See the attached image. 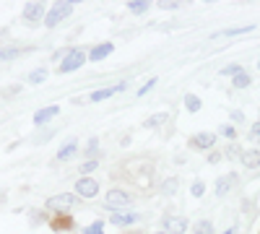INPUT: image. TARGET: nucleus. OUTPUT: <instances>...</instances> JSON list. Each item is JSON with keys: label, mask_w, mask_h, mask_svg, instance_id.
I'll use <instances>...</instances> for the list:
<instances>
[{"label": "nucleus", "mask_w": 260, "mask_h": 234, "mask_svg": "<svg viewBox=\"0 0 260 234\" xmlns=\"http://www.w3.org/2000/svg\"><path fill=\"white\" fill-rule=\"evenodd\" d=\"M96 148H99V141H96V138H91V141H89V146H86V154H89V156H96V154H99Z\"/></svg>", "instance_id": "nucleus-27"}, {"label": "nucleus", "mask_w": 260, "mask_h": 234, "mask_svg": "<svg viewBox=\"0 0 260 234\" xmlns=\"http://www.w3.org/2000/svg\"><path fill=\"white\" fill-rule=\"evenodd\" d=\"M154 86H156V78H151V81H146V86H143V89H138V94L143 96L146 91H151V89H154Z\"/></svg>", "instance_id": "nucleus-32"}, {"label": "nucleus", "mask_w": 260, "mask_h": 234, "mask_svg": "<svg viewBox=\"0 0 260 234\" xmlns=\"http://www.w3.org/2000/svg\"><path fill=\"white\" fill-rule=\"evenodd\" d=\"M156 234H167V231H156Z\"/></svg>", "instance_id": "nucleus-36"}, {"label": "nucleus", "mask_w": 260, "mask_h": 234, "mask_svg": "<svg viewBox=\"0 0 260 234\" xmlns=\"http://www.w3.org/2000/svg\"><path fill=\"white\" fill-rule=\"evenodd\" d=\"M245 86H250V76L247 73L234 76V89H245Z\"/></svg>", "instance_id": "nucleus-21"}, {"label": "nucleus", "mask_w": 260, "mask_h": 234, "mask_svg": "<svg viewBox=\"0 0 260 234\" xmlns=\"http://www.w3.org/2000/svg\"><path fill=\"white\" fill-rule=\"evenodd\" d=\"M73 203H76V198H73L71 193H57V195L47 198L45 208L50 211V214H65L68 208H73Z\"/></svg>", "instance_id": "nucleus-2"}, {"label": "nucleus", "mask_w": 260, "mask_h": 234, "mask_svg": "<svg viewBox=\"0 0 260 234\" xmlns=\"http://www.w3.org/2000/svg\"><path fill=\"white\" fill-rule=\"evenodd\" d=\"M133 203V195L127 193V190H120V187H115V190H110V193L104 195V206L110 208V211H117V208H125V206H130Z\"/></svg>", "instance_id": "nucleus-1"}, {"label": "nucleus", "mask_w": 260, "mask_h": 234, "mask_svg": "<svg viewBox=\"0 0 260 234\" xmlns=\"http://www.w3.org/2000/svg\"><path fill=\"white\" fill-rule=\"evenodd\" d=\"M257 68H260V62H257Z\"/></svg>", "instance_id": "nucleus-37"}, {"label": "nucleus", "mask_w": 260, "mask_h": 234, "mask_svg": "<svg viewBox=\"0 0 260 234\" xmlns=\"http://www.w3.org/2000/svg\"><path fill=\"white\" fill-rule=\"evenodd\" d=\"M185 107H187V112H198L201 110V99L195 96V94H187L185 96Z\"/></svg>", "instance_id": "nucleus-16"}, {"label": "nucleus", "mask_w": 260, "mask_h": 234, "mask_svg": "<svg viewBox=\"0 0 260 234\" xmlns=\"http://www.w3.org/2000/svg\"><path fill=\"white\" fill-rule=\"evenodd\" d=\"M130 13H146L148 11V3L146 0H130V3H125Z\"/></svg>", "instance_id": "nucleus-15"}, {"label": "nucleus", "mask_w": 260, "mask_h": 234, "mask_svg": "<svg viewBox=\"0 0 260 234\" xmlns=\"http://www.w3.org/2000/svg\"><path fill=\"white\" fill-rule=\"evenodd\" d=\"M71 224H73L71 219H55V221H52V229H68Z\"/></svg>", "instance_id": "nucleus-30"}, {"label": "nucleus", "mask_w": 260, "mask_h": 234, "mask_svg": "<svg viewBox=\"0 0 260 234\" xmlns=\"http://www.w3.org/2000/svg\"><path fill=\"white\" fill-rule=\"evenodd\" d=\"M240 159H242V164H245V166H260V151H257V148L242 151V154H240Z\"/></svg>", "instance_id": "nucleus-14"}, {"label": "nucleus", "mask_w": 260, "mask_h": 234, "mask_svg": "<svg viewBox=\"0 0 260 234\" xmlns=\"http://www.w3.org/2000/svg\"><path fill=\"white\" fill-rule=\"evenodd\" d=\"M83 62H86V52L76 47V50H71L68 55L62 57V62H60L57 71H60V73H73V71H78V68L83 65Z\"/></svg>", "instance_id": "nucleus-3"}, {"label": "nucleus", "mask_w": 260, "mask_h": 234, "mask_svg": "<svg viewBox=\"0 0 260 234\" xmlns=\"http://www.w3.org/2000/svg\"><path fill=\"white\" fill-rule=\"evenodd\" d=\"M76 193L81 195V198H94L96 193H99V182L94 180V177H81L78 182H76Z\"/></svg>", "instance_id": "nucleus-5"}, {"label": "nucleus", "mask_w": 260, "mask_h": 234, "mask_svg": "<svg viewBox=\"0 0 260 234\" xmlns=\"http://www.w3.org/2000/svg\"><path fill=\"white\" fill-rule=\"evenodd\" d=\"M255 26H240V29H226V31H221L219 37H237V34H247V31H252Z\"/></svg>", "instance_id": "nucleus-20"}, {"label": "nucleus", "mask_w": 260, "mask_h": 234, "mask_svg": "<svg viewBox=\"0 0 260 234\" xmlns=\"http://www.w3.org/2000/svg\"><path fill=\"white\" fill-rule=\"evenodd\" d=\"M71 13H73V3H55L52 11L45 16V26H50V29L57 26L60 21H62V18H68Z\"/></svg>", "instance_id": "nucleus-4"}, {"label": "nucleus", "mask_w": 260, "mask_h": 234, "mask_svg": "<svg viewBox=\"0 0 260 234\" xmlns=\"http://www.w3.org/2000/svg\"><path fill=\"white\" fill-rule=\"evenodd\" d=\"M237 182V177L234 175H226V177H219V182H216V195H226L229 190H232V185Z\"/></svg>", "instance_id": "nucleus-12"}, {"label": "nucleus", "mask_w": 260, "mask_h": 234, "mask_svg": "<svg viewBox=\"0 0 260 234\" xmlns=\"http://www.w3.org/2000/svg\"><path fill=\"white\" fill-rule=\"evenodd\" d=\"M24 21H29V24H37V21H42L45 18V6L42 3H26V8H24Z\"/></svg>", "instance_id": "nucleus-7"}, {"label": "nucleus", "mask_w": 260, "mask_h": 234, "mask_svg": "<svg viewBox=\"0 0 260 234\" xmlns=\"http://www.w3.org/2000/svg\"><path fill=\"white\" fill-rule=\"evenodd\" d=\"M161 8H169V11H175V8H180V3H161Z\"/></svg>", "instance_id": "nucleus-34"}, {"label": "nucleus", "mask_w": 260, "mask_h": 234, "mask_svg": "<svg viewBox=\"0 0 260 234\" xmlns=\"http://www.w3.org/2000/svg\"><path fill=\"white\" fill-rule=\"evenodd\" d=\"M112 94H117V91H115V89H99V91H94L89 99H91V102H104V99H110Z\"/></svg>", "instance_id": "nucleus-18"}, {"label": "nucleus", "mask_w": 260, "mask_h": 234, "mask_svg": "<svg viewBox=\"0 0 260 234\" xmlns=\"http://www.w3.org/2000/svg\"><path fill=\"white\" fill-rule=\"evenodd\" d=\"M45 78H47V71H45V68H42V71H34V73L29 76V81H31V83H42Z\"/></svg>", "instance_id": "nucleus-26"}, {"label": "nucleus", "mask_w": 260, "mask_h": 234, "mask_svg": "<svg viewBox=\"0 0 260 234\" xmlns=\"http://www.w3.org/2000/svg\"><path fill=\"white\" fill-rule=\"evenodd\" d=\"M221 73H224V76H240V73H242V65H237V62H232V65L221 68Z\"/></svg>", "instance_id": "nucleus-25"}, {"label": "nucleus", "mask_w": 260, "mask_h": 234, "mask_svg": "<svg viewBox=\"0 0 260 234\" xmlns=\"http://www.w3.org/2000/svg\"><path fill=\"white\" fill-rule=\"evenodd\" d=\"M112 50H115V45H112V42H104V45H96L89 55H86V57H89V60H104L107 55H112Z\"/></svg>", "instance_id": "nucleus-8"}, {"label": "nucleus", "mask_w": 260, "mask_h": 234, "mask_svg": "<svg viewBox=\"0 0 260 234\" xmlns=\"http://www.w3.org/2000/svg\"><path fill=\"white\" fill-rule=\"evenodd\" d=\"M57 112H60V107H45V110H39L37 115H34V125H45V122H50L52 117H57Z\"/></svg>", "instance_id": "nucleus-9"}, {"label": "nucleus", "mask_w": 260, "mask_h": 234, "mask_svg": "<svg viewBox=\"0 0 260 234\" xmlns=\"http://www.w3.org/2000/svg\"><path fill=\"white\" fill-rule=\"evenodd\" d=\"M250 138H252V141H260V122H255V125H252V130H250Z\"/></svg>", "instance_id": "nucleus-33"}, {"label": "nucleus", "mask_w": 260, "mask_h": 234, "mask_svg": "<svg viewBox=\"0 0 260 234\" xmlns=\"http://www.w3.org/2000/svg\"><path fill=\"white\" fill-rule=\"evenodd\" d=\"M221 136H224V138H234V136H237V130H234L232 125H221Z\"/></svg>", "instance_id": "nucleus-31"}, {"label": "nucleus", "mask_w": 260, "mask_h": 234, "mask_svg": "<svg viewBox=\"0 0 260 234\" xmlns=\"http://www.w3.org/2000/svg\"><path fill=\"white\" fill-rule=\"evenodd\" d=\"M164 229H167V234H185L187 231V219H182V216H164Z\"/></svg>", "instance_id": "nucleus-6"}, {"label": "nucleus", "mask_w": 260, "mask_h": 234, "mask_svg": "<svg viewBox=\"0 0 260 234\" xmlns=\"http://www.w3.org/2000/svg\"><path fill=\"white\" fill-rule=\"evenodd\" d=\"M83 234H104V224H102V221H94L91 226L83 229Z\"/></svg>", "instance_id": "nucleus-23"}, {"label": "nucleus", "mask_w": 260, "mask_h": 234, "mask_svg": "<svg viewBox=\"0 0 260 234\" xmlns=\"http://www.w3.org/2000/svg\"><path fill=\"white\" fill-rule=\"evenodd\" d=\"M138 219H141L138 214H130V211L125 214V211H122V214H112V219H110V221H112L115 226H127V224H136Z\"/></svg>", "instance_id": "nucleus-10"}, {"label": "nucleus", "mask_w": 260, "mask_h": 234, "mask_svg": "<svg viewBox=\"0 0 260 234\" xmlns=\"http://www.w3.org/2000/svg\"><path fill=\"white\" fill-rule=\"evenodd\" d=\"M96 166H99V161H96V159H89V161H86V164L81 166V172H83V175H86V172H94Z\"/></svg>", "instance_id": "nucleus-29"}, {"label": "nucleus", "mask_w": 260, "mask_h": 234, "mask_svg": "<svg viewBox=\"0 0 260 234\" xmlns=\"http://www.w3.org/2000/svg\"><path fill=\"white\" fill-rule=\"evenodd\" d=\"M161 190H164L167 195H175V190H177V180H175V177H172V180H167V182L161 185Z\"/></svg>", "instance_id": "nucleus-24"}, {"label": "nucleus", "mask_w": 260, "mask_h": 234, "mask_svg": "<svg viewBox=\"0 0 260 234\" xmlns=\"http://www.w3.org/2000/svg\"><path fill=\"white\" fill-rule=\"evenodd\" d=\"M76 151H78V143H76V141H68V143H65L60 151H57V159H60V161H68V159L76 156Z\"/></svg>", "instance_id": "nucleus-13"}, {"label": "nucleus", "mask_w": 260, "mask_h": 234, "mask_svg": "<svg viewBox=\"0 0 260 234\" xmlns=\"http://www.w3.org/2000/svg\"><path fill=\"white\" fill-rule=\"evenodd\" d=\"M167 122V112H161V115H154V117H148L146 120V127H159V125H164Z\"/></svg>", "instance_id": "nucleus-19"}, {"label": "nucleus", "mask_w": 260, "mask_h": 234, "mask_svg": "<svg viewBox=\"0 0 260 234\" xmlns=\"http://www.w3.org/2000/svg\"><path fill=\"white\" fill-rule=\"evenodd\" d=\"M224 234H234V229H229V231H224Z\"/></svg>", "instance_id": "nucleus-35"}, {"label": "nucleus", "mask_w": 260, "mask_h": 234, "mask_svg": "<svg viewBox=\"0 0 260 234\" xmlns=\"http://www.w3.org/2000/svg\"><path fill=\"white\" fill-rule=\"evenodd\" d=\"M21 52H24L21 47H6V50H0V60H16Z\"/></svg>", "instance_id": "nucleus-17"}, {"label": "nucleus", "mask_w": 260, "mask_h": 234, "mask_svg": "<svg viewBox=\"0 0 260 234\" xmlns=\"http://www.w3.org/2000/svg\"><path fill=\"white\" fill-rule=\"evenodd\" d=\"M203 193H206V185H203L201 180H198V182H192V195H195V198H201Z\"/></svg>", "instance_id": "nucleus-28"}, {"label": "nucleus", "mask_w": 260, "mask_h": 234, "mask_svg": "<svg viewBox=\"0 0 260 234\" xmlns=\"http://www.w3.org/2000/svg\"><path fill=\"white\" fill-rule=\"evenodd\" d=\"M195 148H211L213 143H216V136L213 133H198V136H192V141H190Z\"/></svg>", "instance_id": "nucleus-11"}, {"label": "nucleus", "mask_w": 260, "mask_h": 234, "mask_svg": "<svg viewBox=\"0 0 260 234\" xmlns=\"http://www.w3.org/2000/svg\"><path fill=\"white\" fill-rule=\"evenodd\" d=\"M195 234H213V224H211V221H201V224H195Z\"/></svg>", "instance_id": "nucleus-22"}]
</instances>
